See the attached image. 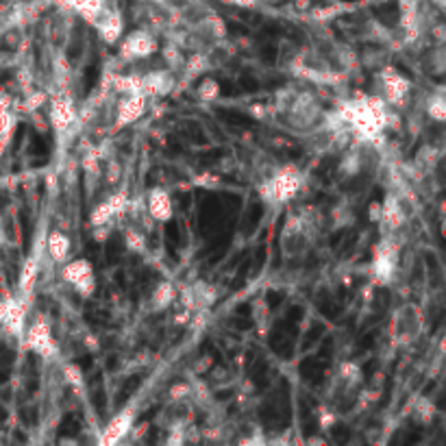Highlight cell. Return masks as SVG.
I'll use <instances>...</instances> for the list:
<instances>
[{
    "label": "cell",
    "instance_id": "obj_1",
    "mask_svg": "<svg viewBox=\"0 0 446 446\" xmlns=\"http://www.w3.org/2000/svg\"><path fill=\"white\" fill-rule=\"evenodd\" d=\"M281 112L288 116V127L294 131H314L325 122V107L312 92H292L290 98L279 100Z\"/></svg>",
    "mask_w": 446,
    "mask_h": 446
},
{
    "label": "cell",
    "instance_id": "obj_2",
    "mask_svg": "<svg viewBox=\"0 0 446 446\" xmlns=\"http://www.w3.org/2000/svg\"><path fill=\"white\" fill-rule=\"evenodd\" d=\"M314 236H316V224L309 218V213L305 211L292 213L281 229V238H279L281 255L285 259H300L302 255H307V251L312 248Z\"/></svg>",
    "mask_w": 446,
    "mask_h": 446
},
{
    "label": "cell",
    "instance_id": "obj_3",
    "mask_svg": "<svg viewBox=\"0 0 446 446\" xmlns=\"http://www.w3.org/2000/svg\"><path fill=\"white\" fill-rule=\"evenodd\" d=\"M300 187H302V172L294 164H285L270 172L266 183L259 187V194L266 203L285 205L296 199Z\"/></svg>",
    "mask_w": 446,
    "mask_h": 446
},
{
    "label": "cell",
    "instance_id": "obj_4",
    "mask_svg": "<svg viewBox=\"0 0 446 446\" xmlns=\"http://www.w3.org/2000/svg\"><path fill=\"white\" fill-rule=\"evenodd\" d=\"M422 331H424V314L416 302H405L392 316L390 337L397 346H409L418 342Z\"/></svg>",
    "mask_w": 446,
    "mask_h": 446
},
{
    "label": "cell",
    "instance_id": "obj_5",
    "mask_svg": "<svg viewBox=\"0 0 446 446\" xmlns=\"http://www.w3.org/2000/svg\"><path fill=\"white\" fill-rule=\"evenodd\" d=\"M399 253L401 246L399 242H394V236H383L377 248H374V257L370 266L372 279L377 285H390L394 281L399 272Z\"/></svg>",
    "mask_w": 446,
    "mask_h": 446
},
{
    "label": "cell",
    "instance_id": "obj_6",
    "mask_svg": "<svg viewBox=\"0 0 446 446\" xmlns=\"http://www.w3.org/2000/svg\"><path fill=\"white\" fill-rule=\"evenodd\" d=\"M22 342H26V348L44 357V360H52V357L59 355V344L55 335H52V329L46 318H35L31 325H26Z\"/></svg>",
    "mask_w": 446,
    "mask_h": 446
},
{
    "label": "cell",
    "instance_id": "obj_7",
    "mask_svg": "<svg viewBox=\"0 0 446 446\" xmlns=\"http://www.w3.org/2000/svg\"><path fill=\"white\" fill-rule=\"evenodd\" d=\"M61 279L81 298H89V296H94V292H96L94 268H92V263H89V259H85V257H81V259H68L63 263Z\"/></svg>",
    "mask_w": 446,
    "mask_h": 446
},
{
    "label": "cell",
    "instance_id": "obj_8",
    "mask_svg": "<svg viewBox=\"0 0 446 446\" xmlns=\"http://www.w3.org/2000/svg\"><path fill=\"white\" fill-rule=\"evenodd\" d=\"M157 50H159L157 35L151 29H135L120 42V59L141 61L153 57Z\"/></svg>",
    "mask_w": 446,
    "mask_h": 446
},
{
    "label": "cell",
    "instance_id": "obj_9",
    "mask_svg": "<svg viewBox=\"0 0 446 446\" xmlns=\"http://www.w3.org/2000/svg\"><path fill=\"white\" fill-rule=\"evenodd\" d=\"M412 92V81L405 75H401L397 68L385 66L379 72V94L390 107H403L407 102V96Z\"/></svg>",
    "mask_w": 446,
    "mask_h": 446
},
{
    "label": "cell",
    "instance_id": "obj_10",
    "mask_svg": "<svg viewBox=\"0 0 446 446\" xmlns=\"http://www.w3.org/2000/svg\"><path fill=\"white\" fill-rule=\"evenodd\" d=\"M148 107V96H144L141 92H131V94H120L118 105H116V120H114V129H124L129 124L137 122L141 116H144Z\"/></svg>",
    "mask_w": 446,
    "mask_h": 446
},
{
    "label": "cell",
    "instance_id": "obj_11",
    "mask_svg": "<svg viewBox=\"0 0 446 446\" xmlns=\"http://www.w3.org/2000/svg\"><path fill=\"white\" fill-rule=\"evenodd\" d=\"M26 316H29V298H24L20 294L9 296L5 320L0 327H3L11 337H15V340H22L24 331H26Z\"/></svg>",
    "mask_w": 446,
    "mask_h": 446
},
{
    "label": "cell",
    "instance_id": "obj_12",
    "mask_svg": "<svg viewBox=\"0 0 446 446\" xmlns=\"http://www.w3.org/2000/svg\"><path fill=\"white\" fill-rule=\"evenodd\" d=\"M129 207V194L127 192H116L112 194L109 199L98 203V207L92 211V226H112V222L116 218H122L124 216V211H127Z\"/></svg>",
    "mask_w": 446,
    "mask_h": 446
},
{
    "label": "cell",
    "instance_id": "obj_13",
    "mask_svg": "<svg viewBox=\"0 0 446 446\" xmlns=\"http://www.w3.org/2000/svg\"><path fill=\"white\" fill-rule=\"evenodd\" d=\"M405 209L401 205V201L397 199L394 194H387L385 201L379 205V226H381V233L383 236H397L399 231L405 226Z\"/></svg>",
    "mask_w": 446,
    "mask_h": 446
},
{
    "label": "cell",
    "instance_id": "obj_14",
    "mask_svg": "<svg viewBox=\"0 0 446 446\" xmlns=\"http://www.w3.org/2000/svg\"><path fill=\"white\" fill-rule=\"evenodd\" d=\"M135 412H137L135 405H129V407H124L120 414H116L109 422H107L105 429H102L100 444L112 446V444H118V442H122L124 438H127V436H129V431L133 429Z\"/></svg>",
    "mask_w": 446,
    "mask_h": 446
},
{
    "label": "cell",
    "instance_id": "obj_15",
    "mask_svg": "<svg viewBox=\"0 0 446 446\" xmlns=\"http://www.w3.org/2000/svg\"><path fill=\"white\" fill-rule=\"evenodd\" d=\"M174 75L172 70H151L146 75H139V89L148 98H159L172 92Z\"/></svg>",
    "mask_w": 446,
    "mask_h": 446
},
{
    "label": "cell",
    "instance_id": "obj_16",
    "mask_svg": "<svg viewBox=\"0 0 446 446\" xmlns=\"http://www.w3.org/2000/svg\"><path fill=\"white\" fill-rule=\"evenodd\" d=\"M75 122H77L75 102L70 98H66V96L52 98V102H50V124H52V129H55V133L57 135L68 133Z\"/></svg>",
    "mask_w": 446,
    "mask_h": 446
},
{
    "label": "cell",
    "instance_id": "obj_17",
    "mask_svg": "<svg viewBox=\"0 0 446 446\" xmlns=\"http://www.w3.org/2000/svg\"><path fill=\"white\" fill-rule=\"evenodd\" d=\"M92 26L98 31L100 35V40L105 44H116L120 38H122V29H124V20H122V15L114 9H102L98 15H96V20L92 22Z\"/></svg>",
    "mask_w": 446,
    "mask_h": 446
},
{
    "label": "cell",
    "instance_id": "obj_18",
    "mask_svg": "<svg viewBox=\"0 0 446 446\" xmlns=\"http://www.w3.org/2000/svg\"><path fill=\"white\" fill-rule=\"evenodd\" d=\"M146 209H148V216L157 222L172 220L174 203H172L170 192L166 187H153L148 192V199H146Z\"/></svg>",
    "mask_w": 446,
    "mask_h": 446
},
{
    "label": "cell",
    "instance_id": "obj_19",
    "mask_svg": "<svg viewBox=\"0 0 446 446\" xmlns=\"http://www.w3.org/2000/svg\"><path fill=\"white\" fill-rule=\"evenodd\" d=\"M38 277H40V261L38 257H29L20 270V279H17V294L31 298L35 292V285H38Z\"/></svg>",
    "mask_w": 446,
    "mask_h": 446
},
{
    "label": "cell",
    "instance_id": "obj_20",
    "mask_svg": "<svg viewBox=\"0 0 446 446\" xmlns=\"http://www.w3.org/2000/svg\"><path fill=\"white\" fill-rule=\"evenodd\" d=\"M46 248H48V255L52 261L66 263L70 259V251H72V242H70V238L66 233H61V231H52L48 236Z\"/></svg>",
    "mask_w": 446,
    "mask_h": 446
},
{
    "label": "cell",
    "instance_id": "obj_21",
    "mask_svg": "<svg viewBox=\"0 0 446 446\" xmlns=\"http://www.w3.org/2000/svg\"><path fill=\"white\" fill-rule=\"evenodd\" d=\"M15 129V114L11 109V96L0 89V137H11Z\"/></svg>",
    "mask_w": 446,
    "mask_h": 446
},
{
    "label": "cell",
    "instance_id": "obj_22",
    "mask_svg": "<svg viewBox=\"0 0 446 446\" xmlns=\"http://www.w3.org/2000/svg\"><path fill=\"white\" fill-rule=\"evenodd\" d=\"M176 298V290H174V285L170 281H162L157 285V288L153 290V296H151V305L155 312H162L166 307H170L172 302Z\"/></svg>",
    "mask_w": 446,
    "mask_h": 446
},
{
    "label": "cell",
    "instance_id": "obj_23",
    "mask_svg": "<svg viewBox=\"0 0 446 446\" xmlns=\"http://www.w3.org/2000/svg\"><path fill=\"white\" fill-rule=\"evenodd\" d=\"M124 242H127V248L133 253H144L146 251V236L139 226H129L124 231Z\"/></svg>",
    "mask_w": 446,
    "mask_h": 446
},
{
    "label": "cell",
    "instance_id": "obj_24",
    "mask_svg": "<svg viewBox=\"0 0 446 446\" xmlns=\"http://www.w3.org/2000/svg\"><path fill=\"white\" fill-rule=\"evenodd\" d=\"M426 116L436 122H444L446 120V102H444V94L438 92L433 96H429L426 100Z\"/></svg>",
    "mask_w": 446,
    "mask_h": 446
},
{
    "label": "cell",
    "instance_id": "obj_25",
    "mask_svg": "<svg viewBox=\"0 0 446 446\" xmlns=\"http://www.w3.org/2000/svg\"><path fill=\"white\" fill-rule=\"evenodd\" d=\"M196 92H199L201 100L211 102V100H216L220 96V85H218V81H213V79H205V81L199 83V89H196Z\"/></svg>",
    "mask_w": 446,
    "mask_h": 446
},
{
    "label": "cell",
    "instance_id": "obj_26",
    "mask_svg": "<svg viewBox=\"0 0 446 446\" xmlns=\"http://www.w3.org/2000/svg\"><path fill=\"white\" fill-rule=\"evenodd\" d=\"M194 394V387L185 381L181 383H174L170 390H168V401L170 403H176V401H187L190 397Z\"/></svg>",
    "mask_w": 446,
    "mask_h": 446
},
{
    "label": "cell",
    "instance_id": "obj_27",
    "mask_svg": "<svg viewBox=\"0 0 446 446\" xmlns=\"http://www.w3.org/2000/svg\"><path fill=\"white\" fill-rule=\"evenodd\" d=\"M63 377L72 387L83 385V372H81V368L77 364H66L63 366Z\"/></svg>",
    "mask_w": 446,
    "mask_h": 446
},
{
    "label": "cell",
    "instance_id": "obj_28",
    "mask_svg": "<svg viewBox=\"0 0 446 446\" xmlns=\"http://www.w3.org/2000/svg\"><path fill=\"white\" fill-rule=\"evenodd\" d=\"M418 405H420V407H416V414L422 418V422H429L431 416H433V405H431L429 401H420Z\"/></svg>",
    "mask_w": 446,
    "mask_h": 446
},
{
    "label": "cell",
    "instance_id": "obj_29",
    "mask_svg": "<svg viewBox=\"0 0 446 446\" xmlns=\"http://www.w3.org/2000/svg\"><path fill=\"white\" fill-rule=\"evenodd\" d=\"M5 312H7V298H0V325L5 320Z\"/></svg>",
    "mask_w": 446,
    "mask_h": 446
},
{
    "label": "cell",
    "instance_id": "obj_30",
    "mask_svg": "<svg viewBox=\"0 0 446 446\" xmlns=\"http://www.w3.org/2000/svg\"><path fill=\"white\" fill-rule=\"evenodd\" d=\"M7 144H9V139H7V137H0V159H3V155H5Z\"/></svg>",
    "mask_w": 446,
    "mask_h": 446
}]
</instances>
